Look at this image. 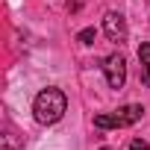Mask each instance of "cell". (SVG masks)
<instances>
[{
    "label": "cell",
    "mask_w": 150,
    "mask_h": 150,
    "mask_svg": "<svg viewBox=\"0 0 150 150\" xmlns=\"http://www.w3.org/2000/svg\"><path fill=\"white\" fill-rule=\"evenodd\" d=\"M65 109H68V97H65V91L56 88V86L41 88V91L35 94V100H33V118H35L41 127H50V124L62 121Z\"/></svg>",
    "instance_id": "obj_1"
},
{
    "label": "cell",
    "mask_w": 150,
    "mask_h": 150,
    "mask_svg": "<svg viewBox=\"0 0 150 150\" xmlns=\"http://www.w3.org/2000/svg\"><path fill=\"white\" fill-rule=\"evenodd\" d=\"M144 118V106L138 103H129V106H121L115 112H103V115H94V127L97 129H121V127H132L135 121Z\"/></svg>",
    "instance_id": "obj_2"
},
{
    "label": "cell",
    "mask_w": 150,
    "mask_h": 150,
    "mask_svg": "<svg viewBox=\"0 0 150 150\" xmlns=\"http://www.w3.org/2000/svg\"><path fill=\"white\" fill-rule=\"evenodd\" d=\"M103 74H106L109 88H124V83H127V59L121 53L106 56L103 59Z\"/></svg>",
    "instance_id": "obj_3"
},
{
    "label": "cell",
    "mask_w": 150,
    "mask_h": 150,
    "mask_svg": "<svg viewBox=\"0 0 150 150\" xmlns=\"http://www.w3.org/2000/svg\"><path fill=\"white\" fill-rule=\"evenodd\" d=\"M103 33H106L109 41L124 44V41H127V21H124V15H121V12H106V18H103Z\"/></svg>",
    "instance_id": "obj_4"
},
{
    "label": "cell",
    "mask_w": 150,
    "mask_h": 150,
    "mask_svg": "<svg viewBox=\"0 0 150 150\" xmlns=\"http://www.w3.org/2000/svg\"><path fill=\"white\" fill-rule=\"evenodd\" d=\"M138 62H141V83L150 86V41L138 44Z\"/></svg>",
    "instance_id": "obj_5"
},
{
    "label": "cell",
    "mask_w": 150,
    "mask_h": 150,
    "mask_svg": "<svg viewBox=\"0 0 150 150\" xmlns=\"http://www.w3.org/2000/svg\"><path fill=\"white\" fill-rule=\"evenodd\" d=\"M94 27H86V30H80V35H77V41L80 44H94Z\"/></svg>",
    "instance_id": "obj_6"
},
{
    "label": "cell",
    "mask_w": 150,
    "mask_h": 150,
    "mask_svg": "<svg viewBox=\"0 0 150 150\" xmlns=\"http://www.w3.org/2000/svg\"><path fill=\"white\" fill-rule=\"evenodd\" d=\"M129 150H150V144H147L144 138H132V141H129Z\"/></svg>",
    "instance_id": "obj_7"
},
{
    "label": "cell",
    "mask_w": 150,
    "mask_h": 150,
    "mask_svg": "<svg viewBox=\"0 0 150 150\" xmlns=\"http://www.w3.org/2000/svg\"><path fill=\"white\" fill-rule=\"evenodd\" d=\"M3 150H18V147H15V144H12V138H9V135H6V138H3Z\"/></svg>",
    "instance_id": "obj_8"
}]
</instances>
